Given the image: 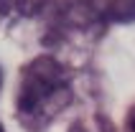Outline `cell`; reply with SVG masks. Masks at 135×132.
Returning <instances> with one entry per match:
<instances>
[{"instance_id": "obj_5", "label": "cell", "mask_w": 135, "mask_h": 132, "mask_svg": "<svg viewBox=\"0 0 135 132\" xmlns=\"http://www.w3.org/2000/svg\"><path fill=\"white\" fill-rule=\"evenodd\" d=\"M0 132H5V130H3V125H0Z\"/></svg>"}, {"instance_id": "obj_1", "label": "cell", "mask_w": 135, "mask_h": 132, "mask_svg": "<svg viewBox=\"0 0 135 132\" xmlns=\"http://www.w3.org/2000/svg\"><path fill=\"white\" fill-rule=\"evenodd\" d=\"M71 102L69 69L54 56L33 59L21 74L15 94V117L26 130L41 132Z\"/></svg>"}, {"instance_id": "obj_4", "label": "cell", "mask_w": 135, "mask_h": 132, "mask_svg": "<svg viewBox=\"0 0 135 132\" xmlns=\"http://www.w3.org/2000/svg\"><path fill=\"white\" fill-rule=\"evenodd\" d=\"M130 130H133V132H135V117H133V122H130Z\"/></svg>"}, {"instance_id": "obj_3", "label": "cell", "mask_w": 135, "mask_h": 132, "mask_svg": "<svg viewBox=\"0 0 135 132\" xmlns=\"http://www.w3.org/2000/svg\"><path fill=\"white\" fill-rule=\"evenodd\" d=\"M46 0H0V23H21L41 10Z\"/></svg>"}, {"instance_id": "obj_2", "label": "cell", "mask_w": 135, "mask_h": 132, "mask_svg": "<svg viewBox=\"0 0 135 132\" xmlns=\"http://www.w3.org/2000/svg\"><path fill=\"white\" fill-rule=\"evenodd\" d=\"M102 15L97 13V8L92 5L89 0H74V3H66L64 8L56 10L51 21V36H49V43L54 48H84L89 51L92 43L97 41V36L102 33Z\"/></svg>"}]
</instances>
